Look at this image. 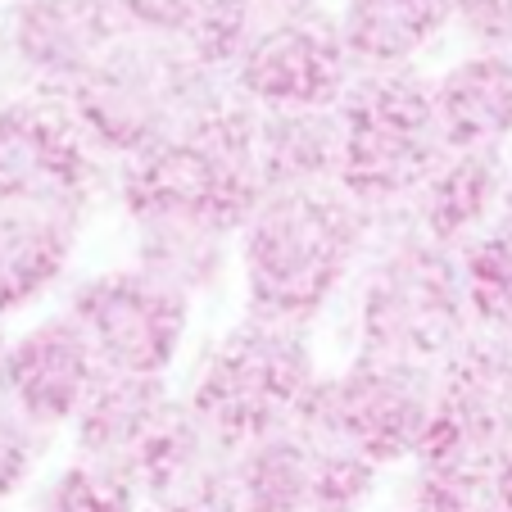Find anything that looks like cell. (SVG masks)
<instances>
[{
	"label": "cell",
	"instance_id": "cell-15",
	"mask_svg": "<svg viewBox=\"0 0 512 512\" xmlns=\"http://www.w3.org/2000/svg\"><path fill=\"white\" fill-rule=\"evenodd\" d=\"M145 512H241L236 503V449L209 431L177 399L159 435L145 445L141 463Z\"/></svg>",
	"mask_w": 512,
	"mask_h": 512
},
{
	"label": "cell",
	"instance_id": "cell-5",
	"mask_svg": "<svg viewBox=\"0 0 512 512\" xmlns=\"http://www.w3.org/2000/svg\"><path fill=\"white\" fill-rule=\"evenodd\" d=\"M336 114V186L372 218L404 213L449 155L440 123H435V78L417 64L358 68Z\"/></svg>",
	"mask_w": 512,
	"mask_h": 512
},
{
	"label": "cell",
	"instance_id": "cell-8",
	"mask_svg": "<svg viewBox=\"0 0 512 512\" xmlns=\"http://www.w3.org/2000/svg\"><path fill=\"white\" fill-rule=\"evenodd\" d=\"M114 195V164L82 132L78 114L55 91H19L0 100V204L41 209L87 223Z\"/></svg>",
	"mask_w": 512,
	"mask_h": 512
},
{
	"label": "cell",
	"instance_id": "cell-28",
	"mask_svg": "<svg viewBox=\"0 0 512 512\" xmlns=\"http://www.w3.org/2000/svg\"><path fill=\"white\" fill-rule=\"evenodd\" d=\"M485 481H490V508L512 512V449H503L485 463Z\"/></svg>",
	"mask_w": 512,
	"mask_h": 512
},
{
	"label": "cell",
	"instance_id": "cell-22",
	"mask_svg": "<svg viewBox=\"0 0 512 512\" xmlns=\"http://www.w3.org/2000/svg\"><path fill=\"white\" fill-rule=\"evenodd\" d=\"M232 245L236 236L191 223V218H136L132 223V263L182 290L186 300H200L223 286L236 259Z\"/></svg>",
	"mask_w": 512,
	"mask_h": 512
},
{
	"label": "cell",
	"instance_id": "cell-25",
	"mask_svg": "<svg viewBox=\"0 0 512 512\" xmlns=\"http://www.w3.org/2000/svg\"><path fill=\"white\" fill-rule=\"evenodd\" d=\"M46 445H50V431L32 426L10 399H0V503H10L28 485Z\"/></svg>",
	"mask_w": 512,
	"mask_h": 512
},
{
	"label": "cell",
	"instance_id": "cell-18",
	"mask_svg": "<svg viewBox=\"0 0 512 512\" xmlns=\"http://www.w3.org/2000/svg\"><path fill=\"white\" fill-rule=\"evenodd\" d=\"M177 408L168 377H127V372H100L96 390L87 395L82 413L73 417V449L78 458L132 467L141 463L145 445L159 435L168 413Z\"/></svg>",
	"mask_w": 512,
	"mask_h": 512
},
{
	"label": "cell",
	"instance_id": "cell-14",
	"mask_svg": "<svg viewBox=\"0 0 512 512\" xmlns=\"http://www.w3.org/2000/svg\"><path fill=\"white\" fill-rule=\"evenodd\" d=\"M100 372L105 363L82 322L59 309L10 340V354L0 363V399H10L32 426L55 435L73 426Z\"/></svg>",
	"mask_w": 512,
	"mask_h": 512
},
{
	"label": "cell",
	"instance_id": "cell-4",
	"mask_svg": "<svg viewBox=\"0 0 512 512\" xmlns=\"http://www.w3.org/2000/svg\"><path fill=\"white\" fill-rule=\"evenodd\" d=\"M254 123H259V109L232 91V100L204 123H195L191 132L155 145L141 159L118 164L114 200L127 213V223L191 218L227 236H241L250 213L268 195Z\"/></svg>",
	"mask_w": 512,
	"mask_h": 512
},
{
	"label": "cell",
	"instance_id": "cell-26",
	"mask_svg": "<svg viewBox=\"0 0 512 512\" xmlns=\"http://www.w3.org/2000/svg\"><path fill=\"white\" fill-rule=\"evenodd\" d=\"M118 10L132 32L182 41L195 28V19L209 10V0H118Z\"/></svg>",
	"mask_w": 512,
	"mask_h": 512
},
{
	"label": "cell",
	"instance_id": "cell-1",
	"mask_svg": "<svg viewBox=\"0 0 512 512\" xmlns=\"http://www.w3.org/2000/svg\"><path fill=\"white\" fill-rule=\"evenodd\" d=\"M372 218L336 182L272 191L236 236L245 313L313 327L368 259Z\"/></svg>",
	"mask_w": 512,
	"mask_h": 512
},
{
	"label": "cell",
	"instance_id": "cell-30",
	"mask_svg": "<svg viewBox=\"0 0 512 512\" xmlns=\"http://www.w3.org/2000/svg\"><path fill=\"white\" fill-rule=\"evenodd\" d=\"M10 331H5V318H0V363H5V354H10Z\"/></svg>",
	"mask_w": 512,
	"mask_h": 512
},
{
	"label": "cell",
	"instance_id": "cell-6",
	"mask_svg": "<svg viewBox=\"0 0 512 512\" xmlns=\"http://www.w3.org/2000/svg\"><path fill=\"white\" fill-rule=\"evenodd\" d=\"M313 331L295 322L245 313L223 340L204 354L186 408L232 449L272 435L304 413V399L318 386Z\"/></svg>",
	"mask_w": 512,
	"mask_h": 512
},
{
	"label": "cell",
	"instance_id": "cell-10",
	"mask_svg": "<svg viewBox=\"0 0 512 512\" xmlns=\"http://www.w3.org/2000/svg\"><path fill=\"white\" fill-rule=\"evenodd\" d=\"M377 467L331 445L313 426L290 422L236 449L241 512H363Z\"/></svg>",
	"mask_w": 512,
	"mask_h": 512
},
{
	"label": "cell",
	"instance_id": "cell-27",
	"mask_svg": "<svg viewBox=\"0 0 512 512\" xmlns=\"http://www.w3.org/2000/svg\"><path fill=\"white\" fill-rule=\"evenodd\" d=\"M454 28L476 46H512V0H454Z\"/></svg>",
	"mask_w": 512,
	"mask_h": 512
},
{
	"label": "cell",
	"instance_id": "cell-29",
	"mask_svg": "<svg viewBox=\"0 0 512 512\" xmlns=\"http://www.w3.org/2000/svg\"><path fill=\"white\" fill-rule=\"evenodd\" d=\"M254 14H259L263 28H272V23H286V19H300V14H313L322 10V0H250Z\"/></svg>",
	"mask_w": 512,
	"mask_h": 512
},
{
	"label": "cell",
	"instance_id": "cell-11",
	"mask_svg": "<svg viewBox=\"0 0 512 512\" xmlns=\"http://www.w3.org/2000/svg\"><path fill=\"white\" fill-rule=\"evenodd\" d=\"M512 449V327H472L440 368V408L417 463H485Z\"/></svg>",
	"mask_w": 512,
	"mask_h": 512
},
{
	"label": "cell",
	"instance_id": "cell-13",
	"mask_svg": "<svg viewBox=\"0 0 512 512\" xmlns=\"http://www.w3.org/2000/svg\"><path fill=\"white\" fill-rule=\"evenodd\" d=\"M127 32L118 0H10L0 14V50L28 78V91L55 96Z\"/></svg>",
	"mask_w": 512,
	"mask_h": 512
},
{
	"label": "cell",
	"instance_id": "cell-24",
	"mask_svg": "<svg viewBox=\"0 0 512 512\" xmlns=\"http://www.w3.org/2000/svg\"><path fill=\"white\" fill-rule=\"evenodd\" d=\"M467 309L476 327H512V223L494 218L458 250Z\"/></svg>",
	"mask_w": 512,
	"mask_h": 512
},
{
	"label": "cell",
	"instance_id": "cell-7",
	"mask_svg": "<svg viewBox=\"0 0 512 512\" xmlns=\"http://www.w3.org/2000/svg\"><path fill=\"white\" fill-rule=\"evenodd\" d=\"M435 408L440 372L354 354L345 368L322 372L295 422L313 426L331 445L349 449L381 472L395 463H417L435 426Z\"/></svg>",
	"mask_w": 512,
	"mask_h": 512
},
{
	"label": "cell",
	"instance_id": "cell-19",
	"mask_svg": "<svg viewBox=\"0 0 512 512\" xmlns=\"http://www.w3.org/2000/svg\"><path fill=\"white\" fill-rule=\"evenodd\" d=\"M78 227L59 213L0 204V318L23 313L64 281L78 250Z\"/></svg>",
	"mask_w": 512,
	"mask_h": 512
},
{
	"label": "cell",
	"instance_id": "cell-16",
	"mask_svg": "<svg viewBox=\"0 0 512 512\" xmlns=\"http://www.w3.org/2000/svg\"><path fill=\"white\" fill-rule=\"evenodd\" d=\"M435 123L449 150H508L512 46H476L435 73Z\"/></svg>",
	"mask_w": 512,
	"mask_h": 512
},
{
	"label": "cell",
	"instance_id": "cell-17",
	"mask_svg": "<svg viewBox=\"0 0 512 512\" xmlns=\"http://www.w3.org/2000/svg\"><path fill=\"white\" fill-rule=\"evenodd\" d=\"M508 173V150H449L445 164L435 168L431 182L417 191V200L404 213L431 241L463 250L503 213Z\"/></svg>",
	"mask_w": 512,
	"mask_h": 512
},
{
	"label": "cell",
	"instance_id": "cell-23",
	"mask_svg": "<svg viewBox=\"0 0 512 512\" xmlns=\"http://www.w3.org/2000/svg\"><path fill=\"white\" fill-rule=\"evenodd\" d=\"M28 512H145L141 476L118 463L73 458L41 485Z\"/></svg>",
	"mask_w": 512,
	"mask_h": 512
},
{
	"label": "cell",
	"instance_id": "cell-2",
	"mask_svg": "<svg viewBox=\"0 0 512 512\" xmlns=\"http://www.w3.org/2000/svg\"><path fill=\"white\" fill-rule=\"evenodd\" d=\"M472 327L458 250L431 241L408 213L377 218L354 277V354L440 372Z\"/></svg>",
	"mask_w": 512,
	"mask_h": 512
},
{
	"label": "cell",
	"instance_id": "cell-3",
	"mask_svg": "<svg viewBox=\"0 0 512 512\" xmlns=\"http://www.w3.org/2000/svg\"><path fill=\"white\" fill-rule=\"evenodd\" d=\"M64 100L91 145L118 168L218 114L232 100V82L177 41L127 32L64 91Z\"/></svg>",
	"mask_w": 512,
	"mask_h": 512
},
{
	"label": "cell",
	"instance_id": "cell-31",
	"mask_svg": "<svg viewBox=\"0 0 512 512\" xmlns=\"http://www.w3.org/2000/svg\"><path fill=\"white\" fill-rule=\"evenodd\" d=\"M499 218H508V223H512V173H508V195H503V213H499Z\"/></svg>",
	"mask_w": 512,
	"mask_h": 512
},
{
	"label": "cell",
	"instance_id": "cell-21",
	"mask_svg": "<svg viewBox=\"0 0 512 512\" xmlns=\"http://www.w3.org/2000/svg\"><path fill=\"white\" fill-rule=\"evenodd\" d=\"M254 141H259V168L268 195L336 182L340 168L336 109H259Z\"/></svg>",
	"mask_w": 512,
	"mask_h": 512
},
{
	"label": "cell",
	"instance_id": "cell-12",
	"mask_svg": "<svg viewBox=\"0 0 512 512\" xmlns=\"http://www.w3.org/2000/svg\"><path fill=\"white\" fill-rule=\"evenodd\" d=\"M354 73L358 64L340 37L336 14L313 10L263 28L227 82L254 109H336Z\"/></svg>",
	"mask_w": 512,
	"mask_h": 512
},
{
	"label": "cell",
	"instance_id": "cell-20",
	"mask_svg": "<svg viewBox=\"0 0 512 512\" xmlns=\"http://www.w3.org/2000/svg\"><path fill=\"white\" fill-rule=\"evenodd\" d=\"M336 23L358 68H404L454 28V0H345Z\"/></svg>",
	"mask_w": 512,
	"mask_h": 512
},
{
	"label": "cell",
	"instance_id": "cell-9",
	"mask_svg": "<svg viewBox=\"0 0 512 512\" xmlns=\"http://www.w3.org/2000/svg\"><path fill=\"white\" fill-rule=\"evenodd\" d=\"M64 309L82 322L105 372L127 377H168L191 327V300L136 263L78 281Z\"/></svg>",
	"mask_w": 512,
	"mask_h": 512
},
{
	"label": "cell",
	"instance_id": "cell-32",
	"mask_svg": "<svg viewBox=\"0 0 512 512\" xmlns=\"http://www.w3.org/2000/svg\"><path fill=\"white\" fill-rule=\"evenodd\" d=\"M404 512H422V508H413V503H408V508H404Z\"/></svg>",
	"mask_w": 512,
	"mask_h": 512
}]
</instances>
